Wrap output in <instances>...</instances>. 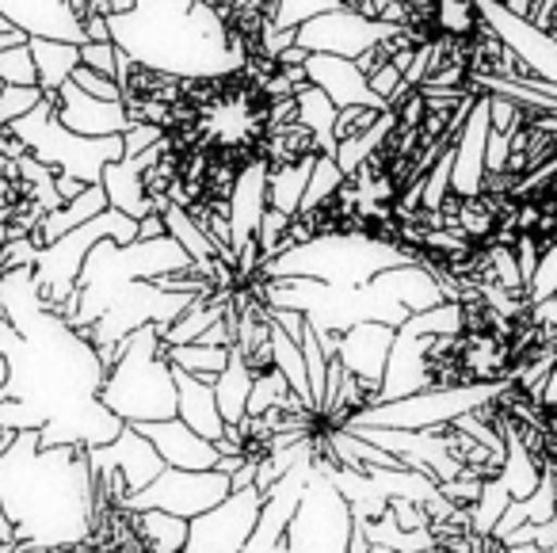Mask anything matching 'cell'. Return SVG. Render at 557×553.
I'll use <instances>...</instances> for the list:
<instances>
[{"instance_id": "6da1fadb", "label": "cell", "mask_w": 557, "mask_h": 553, "mask_svg": "<svg viewBox=\"0 0 557 553\" xmlns=\"http://www.w3.org/2000/svg\"><path fill=\"white\" fill-rule=\"evenodd\" d=\"M0 507L9 512L20 542L70 545L88 534L92 466L81 446H39V431L0 454Z\"/></svg>"}, {"instance_id": "7a4b0ae2", "label": "cell", "mask_w": 557, "mask_h": 553, "mask_svg": "<svg viewBox=\"0 0 557 553\" xmlns=\"http://www.w3.org/2000/svg\"><path fill=\"white\" fill-rule=\"evenodd\" d=\"M111 42L134 62L176 77H202L237 65L202 0H141L134 12L111 20Z\"/></svg>"}, {"instance_id": "3957f363", "label": "cell", "mask_w": 557, "mask_h": 553, "mask_svg": "<svg viewBox=\"0 0 557 553\" xmlns=\"http://www.w3.org/2000/svg\"><path fill=\"white\" fill-rule=\"evenodd\" d=\"M96 401L123 423L176 416V378H172V362L164 359L161 324H141L115 347V362L103 374Z\"/></svg>"}, {"instance_id": "277c9868", "label": "cell", "mask_w": 557, "mask_h": 553, "mask_svg": "<svg viewBox=\"0 0 557 553\" xmlns=\"http://www.w3.org/2000/svg\"><path fill=\"white\" fill-rule=\"evenodd\" d=\"M401 263L409 260L389 245H374V241L363 237H333L287 248L271 263H263V271L271 279H310V283H325L336 286V291H359L379 271L401 268Z\"/></svg>"}, {"instance_id": "5b68a950", "label": "cell", "mask_w": 557, "mask_h": 553, "mask_svg": "<svg viewBox=\"0 0 557 553\" xmlns=\"http://www.w3.org/2000/svg\"><path fill=\"white\" fill-rule=\"evenodd\" d=\"M12 131H16V138L27 142L35 161H42L54 172H65V176L85 180V184H100L103 169L111 161H123V134H115V138H81L54 115L50 96H42L39 108L16 119Z\"/></svg>"}, {"instance_id": "8992f818", "label": "cell", "mask_w": 557, "mask_h": 553, "mask_svg": "<svg viewBox=\"0 0 557 553\" xmlns=\"http://www.w3.org/2000/svg\"><path fill=\"white\" fill-rule=\"evenodd\" d=\"M356 512L348 496L313 466L302 504L287 527V553H348Z\"/></svg>"}, {"instance_id": "52a82bcc", "label": "cell", "mask_w": 557, "mask_h": 553, "mask_svg": "<svg viewBox=\"0 0 557 553\" xmlns=\"http://www.w3.org/2000/svg\"><path fill=\"white\" fill-rule=\"evenodd\" d=\"M230 492H233L230 474H222V469L164 466L161 474H157V481H149L141 492H134L126 504H131L134 512H169V515H180V519L191 523L195 515L222 504Z\"/></svg>"}, {"instance_id": "ba28073f", "label": "cell", "mask_w": 557, "mask_h": 553, "mask_svg": "<svg viewBox=\"0 0 557 553\" xmlns=\"http://www.w3.org/2000/svg\"><path fill=\"white\" fill-rule=\"evenodd\" d=\"M500 385H473V390H420L409 397L386 401V405L371 408L363 420L356 423H374V428H401V431H424L450 423L458 416L473 413L485 405Z\"/></svg>"}, {"instance_id": "9c48e42d", "label": "cell", "mask_w": 557, "mask_h": 553, "mask_svg": "<svg viewBox=\"0 0 557 553\" xmlns=\"http://www.w3.org/2000/svg\"><path fill=\"white\" fill-rule=\"evenodd\" d=\"M263 496L260 489H237L222 500L210 512L195 515L187 523V545L184 553H245L248 538L256 530V519H260Z\"/></svg>"}, {"instance_id": "30bf717a", "label": "cell", "mask_w": 557, "mask_h": 553, "mask_svg": "<svg viewBox=\"0 0 557 553\" xmlns=\"http://www.w3.org/2000/svg\"><path fill=\"white\" fill-rule=\"evenodd\" d=\"M394 24H379V20H367L351 9H333L325 16H313L298 27V47L310 50V54H336V58H363L371 47H379L386 35H394Z\"/></svg>"}, {"instance_id": "8fae6325", "label": "cell", "mask_w": 557, "mask_h": 553, "mask_svg": "<svg viewBox=\"0 0 557 553\" xmlns=\"http://www.w3.org/2000/svg\"><path fill=\"white\" fill-rule=\"evenodd\" d=\"M47 96L54 100V115L81 138H115L131 126L123 100H96V96L81 93L73 81H65L58 93Z\"/></svg>"}, {"instance_id": "7c38bea8", "label": "cell", "mask_w": 557, "mask_h": 553, "mask_svg": "<svg viewBox=\"0 0 557 553\" xmlns=\"http://www.w3.org/2000/svg\"><path fill=\"white\" fill-rule=\"evenodd\" d=\"M88 466L115 469V474L126 481V489H131V496H134V492H141L149 481H157V474L164 469V458L157 454V446L149 443L138 428H131V423H126V428L119 431L111 443L92 446V451H88Z\"/></svg>"}, {"instance_id": "4fadbf2b", "label": "cell", "mask_w": 557, "mask_h": 553, "mask_svg": "<svg viewBox=\"0 0 557 553\" xmlns=\"http://www.w3.org/2000/svg\"><path fill=\"white\" fill-rule=\"evenodd\" d=\"M481 9H485L488 24H493L496 35L504 39V47L516 50V54L523 58L527 65H531L534 77H542V81H549V85H557V42L549 39L546 32H539V27H534L531 20L516 16V12H508L504 4L481 0Z\"/></svg>"}, {"instance_id": "5bb4252c", "label": "cell", "mask_w": 557, "mask_h": 553, "mask_svg": "<svg viewBox=\"0 0 557 553\" xmlns=\"http://www.w3.org/2000/svg\"><path fill=\"white\" fill-rule=\"evenodd\" d=\"M0 16L9 20L27 39H62V42H85L77 12L70 0H0Z\"/></svg>"}, {"instance_id": "9a60e30c", "label": "cell", "mask_w": 557, "mask_h": 553, "mask_svg": "<svg viewBox=\"0 0 557 553\" xmlns=\"http://www.w3.org/2000/svg\"><path fill=\"white\" fill-rule=\"evenodd\" d=\"M138 428L149 443L157 446V454L164 458V466L172 469H218L222 466V454L210 439H202L199 431L187 428L180 416L172 420H149V423H131Z\"/></svg>"}, {"instance_id": "2e32d148", "label": "cell", "mask_w": 557, "mask_h": 553, "mask_svg": "<svg viewBox=\"0 0 557 553\" xmlns=\"http://www.w3.org/2000/svg\"><path fill=\"white\" fill-rule=\"evenodd\" d=\"M306 77L310 85H318L336 108H374L386 111V100L367 85V77L359 73V65L351 58L336 54H310L306 58Z\"/></svg>"}, {"instance_id": "e0dca14e", "label": "cell", "mask_w": 557, "mask_h": 553, "mask_svg": "<svg viewBox=\"0 0 557 553\" xmlns=\"http://www.w3.org/2000/svg\"><path fill=\"white\" fill-rule=\"evenodd\" d=\"M394 332L382 321H359L351 324L341 336V359L351 374L371 378V382L382 385L386 378V362H389V347H394Z\"/></svg>"}, {"instance_id": "ac0fdd59", "label": "cell", "mask_w": 557, "mask_h": 553, "mask_svg": "<svg viewBox=\"0 0 557 553\" xmlns=\"http://www.w3.org/2000/svg\"><path fill=\"white\" fill-rule=\"evenodd\" d=\"M153 157H157V146L146 149L141 157H123V161H111L108 169H103V176H100L103 192H108V207L123 210V214L134 218V222L157 214L153 202L146 199V187H141V172H146V164L153 161Z\"/></svg>"}, {"instance_id": "d6986e66", "label": "cell", "mask_w": 557, "mask_h": 553, "mask_svg": "<svg viewBox=\"0 0 557 553\" xmlns=\"http://www.w3.org/2000/svg\"><path fill=\"white\" fill-rule=\"evenodd\" d=\"M172 378H176V416L191 431H199L202 439L218 443V439L225 435V420H222V413H218L214 385L199 382V378H191L187 370H176V367H172Z\"/></svg>"}, {"instance_id": "ffe728a7", "label": "cell", "mask_w": 557, "mask_h": 553, "mask_svg": "<svg viewBox=\"0 0 557 553\" xmlns=\"http://www.w3.org/2000/svg\"><path fill=\"white\" fill-rule=\"evenodd\" d=\"M103 210H108V192H103V184H88L77 199H70L65 207L50 210V214L39 222V230L32 233V241L39 248H47V245H54L58 237H65V233H73L85 222H92V218L103 214Z\"/></svg>"}, {"instance_id": "44dd1931", "label": "cell", "mask_w": 557, "mask_h": 553, "mask_svg": "<svg viewBox=\"0 0 557 553\" xmlns=\"http://www.w3.org/2000/svg\"><path fill=\"white\" fill-rule=\"evenodd\" d=\"M35 58V73H39V88L42 93H58L65 81L73 77V70L81 65V47L77 42H62V39H27Z\"/></svg>"}, {"instance_id": "7402d4cb", "label": "cell", "mask_w": 557, "mask_h": 553, "mask_svg": "<svg viewBox=\"0 0 557 553\" xmlns=\"http://www.w3.org/2000/svg\"><path fill=\"white\" fill-rule=\"evenodd\" d=\"M313 164H318V157L298 161V164H283V169H263V195H268V207L295 218L298 210H302V195H306V187H310Z\"/></svg>"}, {"instance_id": "603a6c76", "label": "cell", "mask_w": 557, "mask_h": 553, "mask_svg": "<svg viewBox=\"0 0 557 553\" xmlns=\"http://www.w3.org/2000/svg\"><path fill=\"white\" fill-rule=\"evenodd\" d=\"M295 111H298V123L310 126L313 134H318V146H321V157H333L336 161V138H333V123H336V103L329 100L325 93H321L318 85H298L295 88Z\"/></svg>"}, {"instance_id": "cb8c5ba5", "label": "cell", "mask_w": 557, "mask_h": 553, "mask_svg": "<svg viewBox=\"0 0 557 553\" xmlns=\"http://www.w3.org/2000/svg\"><path fill=\"white\" fill-rule=\"evenodd\" d=\"M248 397H252V374H248L245 359L233 352L230 362H225V370L218 374V382H214V401H218V413H222V420L237 423L240 416L248 413Z\"/></svg>"}, {"instance_id": "d4e9b609", "label": "cell", "mask_w": 557, "mask_h": 553, "mask_svg": "<svg viewBox=\"0 0 557 553\" xmlns=\"http://www.w3.org/2000/svg\"><path fill=\"white\" fill-rule=\"evenodd\" d=\"M233 347H222V344H176V347H164V359L172 362L176 370H187L191 378L199 382L214 385L218 374L225 370L230 362Z\"/></svg>"}, {"instance_id": "484cf974", "label": "cell", "mask_w": 557, "mask_h": 553, "mask_svg": "<svg viewBox=\"0 0 557 553\" xmlns=\"http://www.w3.org/2000/svg\"><path fill=\"white\" fill-rule=\"evenodd\" d=\"M271 352H275V370L290 382V390L298 393V397L306 401V405H313V393H310V374H306V355H302V344L298 340H290L283 329H275L271 324Z\"/></svg>"}, {"instance_id": "4316f807", "label": "cell", "mask_w": 557, "mask_h": 553, "mask_svg": "<svg viewBox=\"0 0 557 553\" xmlns=\"http://www.w3.org/2000/svg\"><path fill=\"white\" fill-rule=\"evenodd\" d=\"M141 515V534H146L153 553H184L187 545V519L169 512H138Z\"/></svg>"}, {"instance_id": "83f0119b", "label": "cell", "mask_w": 557, "mask_h": 553, "mask_svg": "<svg viewBox=\"0 0 557 553\" xmlns=\"http://www.w3.org/2000/svg\"><path fill=\"white\" fill-rule=\"evenodd\" d=\"M0 85H39V73H35V58L27 42L0 50Z\"/></svg>"}, {"instance_id": "f1b7e54d", "label": "cell", "mask_w": 557, "mask_h": 553, "mask_svg": "<svg viewBox=\"0 0 557 553\" xmlns=\"http://www.w3.org/2000/svg\"><path fill=\"white\" fill-rule=\"evenodd\" d=\"M39 85H0V123H16L27 111H35L42 103Z\"/></svg>"}, {"instance_id": "f546056e", "label": "cell", "mask_w": 557, "mask_h": 553, "mask_svg": "<svg viewBox=\"0 0 557 553\" xmlns=\"http://www.w3.org/2000/svg\"><path fill=\"white\" fill-rule=\"evenodd\" d=\"M508 504H511V496H508V489H504L500 481L485 484V492H481L478 507H473V512H470L473 527H478L481 534H493V527H496V523H500V515L508 512Z\"/></svg>"}, {"instance_id": "4dcf8cb0", "label": "cell", "mask_w": 557, "mask_h": 553, "mask_svg": "<svg viewBox=\"0 0 557 553\" xmlns=\"http://www.w3.org/2000/svg\"><path fill=\"white\" fill-rule=\"evenodd\" d=\"M341 184H344L341 164H336L333 157H318V164H313V176H310V187H306V195H302V210L318 207V202L329 199V195H333Z\"/></svg>"}, {"instance_id": "1f68e13d", "label": "cell", "mask_w": 557, "mask_h": 553, "mask_svg": "<svg viewBox=\"0 0 557 553\" xmlns=\"http://www.w3.org/2000/svg\"><path fill=\"white\" fill-rule=\"evenodd\" d=\"M379 119H382V111H374V108H341L336 111V123H333L336 146H348V142L363 138Z\"/></svg>"}, {"instance_id": "d6a6232c", "label": "cell", "mask_w": 557, "mask_h": 553, "mask_svg": "<svg viewBox=\"0 0 557 553\" xmlns=\"http://www.w3.org/2000/svg\"><path fill=\"white\" fill-rule=\"evenodd\" d=\"M344 0H278L275 27H302L306 20L325 16V12L341 9Z\"/></svg>"}, {"instance_id": "836d02e7", "label": "cell", "mask_w": 557, "mask_h": 553, "mask_svg": "<svg viewBox=\"0 0 557 553\" xmlns=\"http://www.w3.org/2000/svg\"><path fill=\"white\" fill-rule=\"evenodd\" d=\"M119 47L115 42H81V65L103 73V77H119Z\"/></svg>"}, {"instance_id": "e575fe53", "label": "cell", "mask_w": 557, "mask_h": 553, "mask_svg": "<svg viewBox=\"0 0 557 553\" xmlns=\"http://www.w3.org/2000/svg\"><path fill=\"white\" fill-rule=\"evenodd\" d=\"M70 81L81 88V93L96 96V100H123V93H119V81L115 77H103V73L88 70V65H77Z\"/></svg>"}, {"instance_id": "d590c367", "label": "cell", "mask_w": 557, "mask_h": 553, "mask_svg": "<svg viewBox=\"0 0 557 553\" xmlns=\"http://www.w3.org/2000/svg\"><path fill=\"white\" fill-rule=\"evenodd\" d=\"M481 492H485V484L473 481V477H455V481H443L440 484V496L450 500L455 507H462V512H473V507H478Z\"/></svg>"}, {"instance_id": "8d00e7d4", "label": "cell", "mask_w": 557, "mask_h": 553, "mask_svg": "<svg viewBox=\"0 0 557 553\" xmlns=\"http://www.w3.org/2000/svg\"><path fill=\"white\" fill-rule=\"evenodd\" d=\"M161 138V126H149V123H131L123 131V157H141L146 149L157 146Z\"/></svg>"}, {"instance_id": "74e56055", "label": "cell", "mask_w": 557, "mask_h": 553, "mask_svg": "<svg viewBox=\"0 0 557 553\" xmlns=\"http://www.w3.org/2000/svg\"><path fill=\"white\" fill-rule=\"evenodd\" d=\"M169 237V225H164V214H149L138 222V241H157Z\"/></svg>"}, {"instance_id": "f35d334b", "label": "cell", "mask_w": 557, "mask_h": 553, "mask_svg": "<svg viewBox=\"0 0 557 553\" xmlns=\"http://www.w3.org/2000/svg\"><path fill=\"white\" fill-rule=\"evenodd\" d=\"M54 187H58V195H62V202H70V199H77L88 184H85V180H77V176H65V172H58Z\"/></svg>"}, {"instance_id": "ab89813d", "label": "cell", "mask_w": 557, "mask_h": 553, "mask_svg": "<svg viewBox=\"0 0 557 553\" xmlns=\"http://www.w3.org/2000/svg\"><path fill=\"white\" fill-rule=\"evenodd\" d=\"M534 317H539V321H546V324H554V329H557V291L549 294V298L534 302Z\"/></svg>"}, {"instance_id": "60d3db41", "label": "cell", "mask_w": 557, "mask_h": 553, "mask_svg": "<svg viewBox=\"0 0 557 553\" xmlns=\"http://www.w3.org/2000/svg\"><path fill=\"white\" fill-rule=\"evenodd\" d=\"M138 9V0H103V16L115 20V16H126V12Z\"/></svg>"}, {"instance_id": "b9f144b4", "label": "cell", "mask_w": 557, "mask_h": 553, "mask_svg": "<svg viewBox=\"0 0 557 553\" xmlns=\"http://www.w3.org/2000/svg\"><path fill=\"white\" fill-rule=\"evenodd\" d=\"M20 42H27V35H24V32H4V35H0V50L20 47Z\"/></svg>"}, {"instance_id": "7bdbcfd3", "label": "cell", "mask_w": 557, "mask_h": 553, "mask_svg": "<svg viewBox=\"0 0 557 553\" xmlns=\"http://www.w3.org/2000/svg\"><path fill=\"white\" fill-rule=\"evenodd\" d=\"M12 553H50V545H39V542H16Z\"/></svg>"}, {"instance_id": "ee69618b", "label": "cell", "mask_w": 557, "mask_h": 553, "mask_svg": "<svg viewBox=\"0 0 557 553\" xmlns=\"http://www.w3.org/2000/svg\"><path fill=\"white\" fill-rule=\"evenodd\" d=\"M4 382H9V359L0 355V393H4Z\"/></svg>"}, {"instance_id": "f6af8a7d", "label": "cell", "mask_w": 557, "mask_h": 553, "mask_svg": "<svg viewBox=\"0 0 557 553\" xmlns=\"http://www.w3.org/2000/svg\"><path fill=\"white\" fill-rule=\"evenodd\" d=\"M4 32H16V27H12V24H9V20L0 16V35H4Z\"/></svg>"}]
</instances>
